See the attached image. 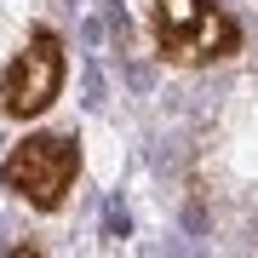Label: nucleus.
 Wrapping results in <instances>:
<instances>
[{"label":"nucleus","instance_id":"obj_1","mask_svg":"<svg viewBox=\"0 0 258 258\" xmlns=\"http://www.w3.org/2000/svg\"><path fill=\"white\" fill-rule=\"evenodd\" d=\"M81 172V144L63 132H29V138L0 161V189H12L35 212H57Z\"/></svg>","mask_w":258,"mask_h":258},{"label":"nucleus","instance_id":"obj_2","mask_svg":"<svg viewBox=\"0 0 258 258\" xmlns=\"http://www.w3.org/2000/svg\"><path fill=\"white\" fill-rule=\"evenodd\" d=\"M155 46H161L166 63L195 69V63L230 57L241 46V29L212 0H155Z\"/></svg>","mask_w":258,"mask_h":258},{"label":"nucleus","instance_id":"obj_3","mask_svg":"<svg viewBox=\"0 0 258 258\" xmlns=\"http://www.w3.org/2000/svg\"><path fill=\"white\" fill-rule=\"evenodd\" d=\"M57 92H63V40L52 29H29V46L0 75V109L12 120H35L52 109Z\"/></svg>","mask_w":258,"mask_h":258}]
</instances>
